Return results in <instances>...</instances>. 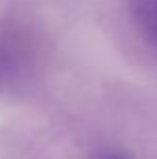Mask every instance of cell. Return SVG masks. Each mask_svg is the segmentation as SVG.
I'll use <instances>...</instances> for the list:
<instances>
[{"label": "cell", "instance_id": "6da1fadb", "mask_svg": "<svg viewBox=\"0 0 157 159\" xmlns=\"http://www.w3.org/2000/svg\"><path fill=\"white\" fill-rule=\"evenodd\" d=\"M34 66V44L26 34L10 28L0 30V87L18 85Z\"/></svg>", "mask_w": 157, "mask_h": 159}, {"label": "cell", "instance_id": "7a4b0ae2", "mask_svg": "<svg viewBox=\"0 0 157 159\" xmlns=\"http://www.w3.org/2000/svg\"><path fill=\"white\" fill-rule=\"evenodd\" d=\"M127 12L145 47L157 57V0H127Z\"/></svg>", "mask_w": 157, "mask_h": 159}, {"label": "cell", "instance_id": "3957f363", "mask_svg": "<svg viewBox=\"0 0 157 159\" xmlns=\"http://www.w3.org/2000/svg\"><path fill=\"white\" fill-rule=\"evenodd\" d=\"M93 159H133L131 155H127L125 151H117V149H107V151L97 153Z\"/></svg>", "mask_w": 157, "mask_h": 159}]
</instances>
